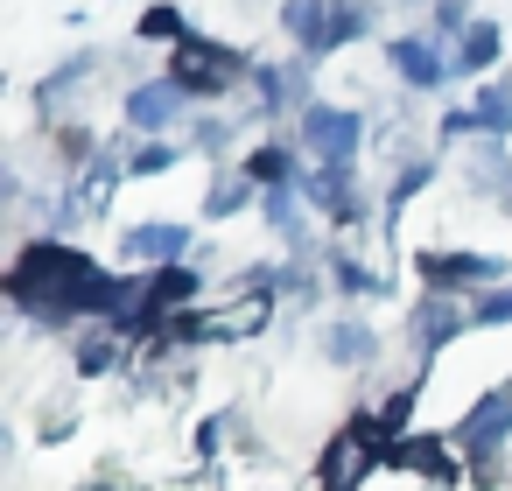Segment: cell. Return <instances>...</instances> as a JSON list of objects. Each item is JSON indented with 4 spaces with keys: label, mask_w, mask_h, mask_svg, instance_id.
Returning <instances> with one entry per match:
<instances>
[{
    "label": "cell",
    "mask_w": 512,
    "mask_h": 491,
    "mask_svg": "<svg viewBox=\"0 0 512 491\" xmlns=\"http://www.w3.org/2000/svg\"><path fill=\"white\" fill-rule=\"evenodd\" d=\"M379 456H393V442H386V428H372V421H351L330 449H323V491H358L365 477H372V463Z\"/></svg>",
    "instance_id": "1"
},
{
    "label": "cell",
    "mask_w": 512,
    "mask_h": 491,
    "mask_svg": "<svg viewBox=\"0 0 512 491\" xmlns=\"http://www.w3.org/2000/svg\"><path fill=\"white\" fill-rule=\"evenodd\" d=\"M239 71H246V64H239L225 43H204V36H183V43L169 50V78H176L190 99H197V92H225Z\"/></svg>",
    "instance_id": "2"
},
{
    "label": "cell",
    "mask_w": 512,
    "mask_h": 491,
    "mask_svg": "<svg viewBox=\"0 0 512 491\" xmlns=\"http://www.w3.org/2000/svg\"><path fill=\"white\" fill-rule=\"evenodd\" d=\"M358 113L351 106H309L302 113V141H309V155L323 162V169H351V155H358Z\"/></svg>",
    "instance_id": "3"
},
{
    "label": "cell",
    "mask_w": 512,
    "mask_h": 491,
    "mask_svg": "<svg viewBox=\"0 0 512 491\" xmlns=\"http://www.w3.org/2000/svg\"><path fill=\"white\" fill-rule=\"evenodd\" d=\"M505 435H512V379H505V386H491V393H484V400L463 414L456 442H463V449H477V456H491Z\"/></svg>",
    "instance_id": "4"
},
{
    "label": "cell",
    "mask_w": 512,
    "mask_h": 491,
    "mask_svg": "<svg viewBox=\"0 0 512 491\" xmlns=\"http://www.w3.org/2000/svg\"><path fill=\"white\" fill-rule=\"evenodd\" d=\"M190 113V92L176 85V78H155V85H134V99H127V120L141 127V134H162V127H176Z\"/></svg>",
    "instance_id": "5"
},
{
    "label": "cell",
    "mask_w": 512,
    "mask_h": 491,
    "mask_svg": "<svg viewBox=\"0 0 512 491\" xmlns=\"http://www.w3.org/2000/svg\"><path fill=\"white\" fill-rule=\"evenodd\" d=\"M421 274H428V288H484V281H498L505 267L484 260V253H428Z\"/></svg>",
    "instance_id": "6"
},
{
    "label": "cell",
    "mask_w": 512,
    "mask_h": 491,
    "mask_svg": "<svg viewBox=\"0 0 512 491\" xmlns=\"http://www.w3.org/2000/svg\"><path fill=\"white\" fill-rule=\"evenodd\" d=\"M267 323V288H246V295H232L225 309H211L204 323H197V337H253Z\"/></svg>",
    "instance_id": "7"
},
{
    "label": "cell",
    "mask_w": 512,
    "mask_h": 491,
    "mask_svg": "<svg viewBox=\"0 0 512 491\" xmlns=\"http://www.w3.org/2000/svg\"><path fill=\"white\" fill-rule=\"evenodd\" d=\"M442 127H449V134H512V85L477 92V106H470V113H449Z\"/></svg>",
    "instance_id": "8"
},
{
    "label": "cell",
    "mask_w": 512,
    "mask_h": 491,
    "mask_svg": "<svg viewBox=\"0 0 512 491\" xmlns=\"http://www.w3.org/2000/svg\"><path fill=\"white\" fill-rule=\"evenodd\" d=\"M190 295H197V274H190V267H162V274L148 281V309H141V316H148L155 330H169V309H183Z\"/></svg>",
    "instance_id": "9"
},
{
    "label": "cell",
    "mask_w": 512,
    "mask_h": 491,
    "mask_svg": "<svg viewBox=\"0 0 512 491\" xmlns=\"http://www.w3.org/2000/svg\"><path fill=\"white\" fill-rule=\"evenodd\" d=\"M393 463H407V470H421V477H435V484L456 477V456H449V442H435V435H400V442H393Z\"/></svg>",
    "instance_id": "10"
},
{
    "label": "cell",
    "mask_w": 512,
    "mask_h": 491,
    "mask_svg": "<svg viewBox=\"0 0 512 491\" xmlns=\"http://www.w3.org/2000/svg\"><path fill=\"white\" fill-rule=\"evenodd\" d=\"M309 197H316L337 225L358 218V183H351V169H316V176H309Z\"/></svg>",
    "instance_id": "11"
},
{
    "label": "cell",
    "mask_w": 512,
    "mask_h": 491,
    "mask_svg": "<svg viewBox=\"0 0 512 491\" xmlns=\"http://www.w3.org/2000/svg\"><path fill=\"white\" fill-rule=\"evenodd\" d=\"M386 57H393V71H400L407 85H421V92H428V85H442V71H449V64H442V57H435V50H428L421 36H407V43H393Z\"/></svg>",
    "instance_id": "12"
},
{
    "label": "cell",
    "mask_w": 512,
    "mask_h": 491,
    "mask_svg": "<svg viewBox=\"0 0 512 491\" xmlns=\"http://www.w3.org/2000/svg\"><path fill=\"white\" fill-rule=\"evenodd\" d=\"M183 246H190L183 225H134V232H127V253H134V260H162V267H176Z\"/></svg>",
    "instance_id": "13"
},
{
    "label": "cell",
    "mask_w": 512,
    "mask_h": 491,
    "mask_svg": "<svg viewBox=\"0 0 512 491\" xmlns=\"http://www.w3.org/2000/svg\"><path fill=\"white\" fill-rule=\"evenodd\" d=\"M260 92H267V113H295L302 92H309V71L302 64H274V71H260Z\"/></svg>",
    "instance_id": "14"
},
{
    "label": "cell",
    "mask_w": 512,
    "mask_h": 491,
    "mask_svg": "<svg viewBox=\"0 0 512 491\" xmlns=\"http://www.w3.org/2000/svg\"><path fill=\"white\" fill-rule=\"evenodd\" d=\"M323 351H330L337 365H365V358L379 351V337H372L365 323H330V330H323Z\"/></svg>",
    "instance_id": "15"
},
{
    "label": "cell",
    "mask_w": 512,
    "mask_h": 491,
    "mask_svg": "<svg viewBox=\"0 0 512 491\" xmlns=\"http://www.w3.org/2000/svg\"><path fill=\"white\" fill-rule=\"evenodd\" d=\"M470 183L491 190V197H505V190H512V155H505L498 141H484V148L470 155Z\"/></svg>",
    "instance_id": "16"
},
{
    "label": "cell",
    "mask_w": 512,
    "mask_h": 491,
    "mask_svg": "<svg viewBox=\"0 0 512 491\" xmlns=\"http://www.w3.org/2000/svg\"><path fill=\"white\" fill-rule=\"evenodd\" d=\"M456 330H463V309H456V302H442V295L414 316V344H421V351H435V344H442V337H456Z\"/></svg>",
    "instance_id": "17"
},
{
    "label": "cell",
    "mask_w": 512,
    "mask_h": 491,
    "mask_svg": "<svg viewBox=\"0 0 512 491\" xmlns=\"http://www.w3.org/2000/svg\"><path fill=\"white\" fill-rule=\"evenodd\" d=\"M491 57H498V29H491V22H477V29H463V43H456L449 71H484Z\"/></svg>",
    "instance_id": "18"
},
{
    "label": "cell",
    "mask_w": 512,
    "mask_h": 491,
    "mask_svg": "<svg viewBox=\"0 0 512 491\" xmlns=\"http://www.w3.org/2000/svg\"><path fill=\"white\" fill-rule=\"evenodd\" d=\"M267 218L288 232V239H302V204H295V190L281 183V190H267Z\"/></svg>",
    "instance_id": "19"
},
{
    "label": "cell",
    "mask_w": 512,
    "mask_h": 491,
    "mask_svg": "<svg viewBox=\"0 0 512 491\" xmlns=\"http://www.w3.org/2000/svg\"><path fill=\"white\" fill-rule=\"evenodd\" d=\"M253 176H260V183H288V176H295L288 148H260V155H253Z\"/></svg>",
    "instance_id": "20"
},
{
    "label": "cell",
    "mask_w": 512,
    "mask_h": 491,
    "mask_svg": "<svg viewBox=\"0 0 512 491\" xmlns=\"http://www.w3.org/2000/svg\"><path fill=\"white\" fill-rule=\"evenodd\" d=\"M239 204H246V183H239V176H218V183H211V211L225 218V211H239Z\"/></svg>",
    "instance_id": "21"
},
{
    "label": "cell",
    "mask_w": 512,
    "mask_h": 491,
    "mask_svg": "<svg viewBox=\"0 0 512 491\" xmlns=\"http://www.w3.org/2000/svg\"><path fill=\"white\" fill-rule=\"evenodd\" d=\"M141 36H176V43H183V15H176V8H148Z\"/></svg>",
    "instance_id": "22"
},
{
    "label": "cell",
    "mask_w": 512,
    "mask_h": 491,
    "mask_svg": "<svg viewBox=\"0 0 512 491\" xmlns=\"http://www.w3.org/2000/svg\"><path fill=\"white\" fill-rule=\"evenodd\" d=\"M477 323H512V288H498V295H484L477 309H470Z\"/></svg>",
    "instance_id": "23"
},
{
    "label": "cell",
    "mask_w": 512,
    "mask_h": 491,
    "mask_svg": "<svg viewBox=\"0 0 512 491\" xmlns=\"http://www.w3.org/2000/svg\"><path fill=\"white\" fill-rule=\"evenodd\" d=\"M134 169H141V176H162V169H176V148H141Z\"/></svg>",
    "instance_id": "24"
},
{
    "label": "cell",
    "mask_w": 512,
    "mask_h": 491,
    "mask_svg": "<svg viewBox=\"0 0 512 491\" xmlns=\"http://www.w3.org/2000/svg\"><path fill=\"white\" fill-rule=\"evenodd\" d=\"M337 288H379V281H372L358 260H337Z\"/></svg>",
    "instance_id": "25"
},
{
    "label": "cell",
    "mask_w": 512,
    "mask_h": 491,
    "mask_svg": "<svg viewBox=\"0 0 512 491\" xmlns=\"http://www.w3.org/2000/svg\"><path fill=\"white\" fill-rule=\"evenodd\" d=\"M463 15H470V0H435V22H442V29H456Z\"/></svg>",
    "instance_id": "26"
}]
</instances>
